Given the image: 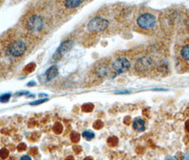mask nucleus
Returning <instances> with one entry per match:
<instances>
[{
  "label": "nucleus",
  "instance_id": "aec40b11",
  "mask_svg": "<svg viewBox=\"0 0 189 160\" xmlns=\"http://www.w3.org/2000/svg\"><path fill=\"white\" fill-rule=\"evenodd\" d=\"M103 123L101 120H97L93 124V128L95 129V130H100L103 127Z\"/></svg>",
  "mask_w": 189,
  "mask_h": 160
},
{
  "label": "nucleus",
  "instance_id": "4468645a",
  "mask_svg": "<svg viewBox=\"0 0 189 160\" xmlns=\"http://www.w3.org/2000/svg\"><path fill=\"white\" fill-rule=\"evenodd\" d=\"M94 108V105L92 104V103H86V104L83 105V107H82V109H83V111L85 112H92Z\"/></svg>",
  "mask_w": 189,
  "mask_h": 160
},
{
  "label": "nucleus",
  "instance_id": "423d86ee",
  "mask_svg": "<svg viewBox=\"0 0 189 160\" xmlns=\"http://www.w3.org/2000/svg\"><path fill=\"white\" fill-rule=\"evenodd\" d=\"M112 68L118 74L127 72L131 67V63L128 59L125 57L117 58L112 63Z\"/></svg>",
  "mask_w": 189,
  "mask_h": 160
},
{
  "label": "nucleus",
  "instance_id": "9b49d317",
  "mask_svg": "<svg viewBox=\"0 0 189 160\" xmlns=\"http://www.w3.org/2000/svg\"><path fill=\"white\" fill-rule=\"evenodd\" d=\"M83 3V1L81 0H75V1H65L63 2V5L66 9H75L78 7L81 4Z\"/></svg>",
  "mask_w": 189,
  "mask_h": 160
},
{
  "label": "nucleus",
  "instance_id": "1a4fd4ad",
  "mask_svg": "<svg viewBox=\"0 0 189 160\" xmlns=\"http://www.w3.org/2000/svg\"><path fill=\"white\" fill-rule=\"evenodd\" d=\"M59 74V69L56 65H52L46 70L45 76H46V80L48 81H51L54 78L56 77V76Z\"/></svg>",
  "mask_w": 189,
  "mask_h": 160
},
{
  "label": "nucleus",
  "instance_id": "4be33fe9",
  "mask_svg": "<svg viewBox=\"0 0 189 160\" xmlns=\"http://www.w3.org/2000/svg\"><path fill=\"white\" fill-rule=\"evenodd\" d=\"M48 98H43V99H40V100H38V101H36L34 102H32V103H30V105H40L41 104V103H45V102L48 101Z\"/></svg>",
  "mask_w": 189,
  "mask_h": 160
},
{
  "label": "nucleus",
  "instance_id": "6ab92c4d",
  "mask_svg": "<svg viewBox=\"0 0 189 160\" xmlns=\"http://www.w3.org/2000/svg\"><path fill=\"white\" fill-rule=\"evenodd\" d=\"M70 138H71L72 142H73L75 143H77L80 140V134L78 133V132H73L71 134V135H70Z\"/></svg>",
  "mask_w": 189,
  "mask_h": 160
},
{
  "label": "nucleus",
  "instance_id": "a211bd4d",
  "mask_svg": "<svg viewBox=\"0 0 189 160\" xmlns=\"http://www.w3.org/2000/svg\"><path fill=\"white\" fill-rule=\"evenodd\" d=\"M11 95H11L10 92H7V93L3 94V95L0 96V102H1V103H7V102L10 101Z\"/></svg>",
  "mask_w": 189,
  "mask_h": 160
},
{
  "label": "nucleus",
  "instance_id": "7c9ffc66",
  "mask_svg": "<svg viewBox=\"0 0 189 160\" xmlns=\"http://www.w3.org/2000/svg\"><path fill=\"white\" fill-rule=\"evenodd\" d=\"M185 113H186L187 116H189V108H187V110H186V112H185Z\"/></svg>",
  "mask_w": 189,
  "mask_h": 160
},
{
  "label": "nucleus",
  "instance_id": "b1692460",
  "mask_svg": "<svg viewBox=\"0 0 189 160\" xmlns=\"http://www.w3.org/2000/svg\"><path fill=\"white\" fill-rule=\"evenodd\" d=\"M176 158L177 160H182L184 158V156H183V154L181 152H179L176 155Z\"/></svg>",
  "mask_w": 189,
  "mask_h": 160
},
{
  "label": "nucleus",
  "instance_id": "412c9836",
  "mask_svg": "<svg viewBox=\"0 0 189 160\" xmlns=\"http://www.w3.org/2000/svg\"><path fill=\"white\" fill-rule=\"evenodd\" d=\"M9 155V151L7 150V149H2L0 151V157H1V159H4L8 157Z\"/></svg>",
  "mask_w": 189,
  "mask_h": 160
},
{
  "label": "nucleus",
  "instance_id": "f257e3e1",
  "mask_svg": "<svg viewBox=\"0 0 189 160\" xmlns=\"http://www.w3.org/2000/svg\"><path fill=\"white\" fill-rule=\"evenodd\" d=\"M29 41L28 36L23 35L13 36L7 43L6 46L7 54L14 59L21 58L28 51L29 48Z\"/></svg>",
  "mask_w": 189,
  "mask_h": 160
},
{
  "label": "nucleus",
  "instance_id": "393cba45",
  "mask_svg": "<svg viewBox=\"0 0 189 160\" xmlns=\"http://www.w3.org/2000/svg\"><path fill=\"white\" fill-rule=\"evenodd\" d=\"M26 145H24L23 143H22V144L19 145V147H18V150L19 151H23L26 150Z\"/></svg>",
  "mask_w": 189,
  "mask_h": 160
},
{
  "label": "nucleus",
  "instance_id": "a878e982",
  "mask_svg": "<svg viewBox=\"0 0 189 160\" xmlns=\"http://www.w3.org/2000/svg\"><path fill=\"white\" fill-rule=\"evenodd\" d=\"M29 91H23V92H17V93H15V95H17V96L26 95H29Z\"/></svg>",
  "mask_w": 189,
  "mask_h": 160
},
{
  "label": "nucleus",
  "instance_id": "0eeeda50",
  "mask_svg": "<svg viewBox=\"0 0 189 160\" xmlns=\"http://www.w3.org/2000/svg\"><path fill=\"white\" fill-rule=\"evenodd\" d=\"M73 46V41H71V40H65V41H63L61 43V45H60L57 50H56L55 54H54L53 58L54 59H61L66 53L70 51Z\"/></svg>",
  "mask_w": 189,
  "mask_h": 160
},
{
  "label": "nucleus",
  "instance_id": "2eb2a0df",
  "mask_svg": "<svg viewBox=\"0 0 189 160\" xmlns=\"http://www.w3.org/2000/svg\"><path fill=\"white\" fill-rule=\"evenodd\" d=\"M108 144L110 147H115L118 144V139L116 137H110L108 139Z\"/></svg>",
  "mask_w": 189,
  "mask_h": 160
},
{
  "label": "nucleus",
  "instance_id": "5701e85b",
  "mask_svg": "<svg viewBox=\"0 0 189 160\" xmlns=\"http://www.w3.org/2000/svg\"><path fill=\"white\" fill-rule=\"evenodd\" d=\"M124 123L127 125H130L132 123V120H131V118L130 117H126L125 118Z\"/></svg>",
  "mask_w": 189,
  "mask_h": 160
},
{
  "label": "nucleus",
  "instance_id": "c85d7f7f",
  "mask_svg": "<svg viewBox=\"0 0 189 160\" xmlns=\"http://www.w3.org/2000/svg\"><path fill=\"white\" fill-rule=\"evenodd\" d=\"M27 85H28L29 86H34V85H36V83H35V82H34V81H31Z\"/></svg>",
  "mask_w": 189,
  "mask_h": 160
},
{
  "label": "nucleus",
  "instance_id": "6e6552de",
  "mask_svg": "<svg viewBox=\"0 0 189 160\" xmlns=\"http://www.w3.org/2000/svg\"><path fill=\"white\" fill-rule=\"evenodd\" d=\"M96 75L99 78H105L109 75L110 72V67L107 63H100L96 65L94 68Z\"/></svg>",
  "mask_w": 189,
  "mask_h": 160
},
{
  "label": "nucleus",
  "instance_id": "ddd939ff",
  "mask_svg": "<svg viewBox=\"0 0 189 160\" xmlns=\"http://www.w3.org/2000/svg\"><path fill=\"white\" fill-rule=\"evenodd\" d=\"M82 135L88 141H90L94 137V133L93 132H91V131H84L83 134H82Z\"/></svg>",
  "mask_w": 189,
  "mask_h": 160
},
{
  "label": "nucleus",
  "instance_id": "2f4dec72",
  "mask_svg": "<svg viewBox=\"0 0 189 160\" xmlns=\"http://www.w3.org/2000/svg\"><path fill=\"white\" fill-rule=\"evenodd\" d=\"M85 160H92V158H90V157H87Z\"/></svg>",
  "mask_w": 189,
  "mask_h": 160
},
{
  "label": "nucleus",
  "instance_id": "473e14b6",
  "mask_svg": "<svg viewBox=\"0 0 189 160\" xmlns=\"http://www.w3.org/2000/svg\"><path fill=\"white\" fill-rule=\"evenodd\" d=\"M166 160H176V159H172V158H168V159H166Z\"/></svg>",
  "mask_w": 189,
  "mask_h": 160
},
{
  "label": "nucleus",
  "instance_id": "c756f323",
  "mask_svg": "<svg viewBox=\"0 0 189 160\" xmlns=\"http://www.w3.org/2000/svg\"><path fill=\"white\" fill-rule=\"evenodd\" d=\"M186 26H187V28H188V29L189 30V17L188 18V19H187V21H186Z\"/></svg>",
  "mask_w": 189,
  "mask_h": 160
},
{
  "label": "nucleus",
  "instance_id": "bb28decb",
  "mask_svg": "<svg viewBox=\"0 0 189 160\" xmlns=\"http://www.w3.org/2000/svg\"><path fill=\"white\" fill-rule=\"evenodd\" d=\"M185 128H186V130L187 132H189V120H186V123H185Z\"/></svg>",
  "mask_w": 189,
  "mask_h": 160
},
{
  "label": "nucleus",
  "instance_id": "dca6fc26",
  "mask_svg": "<svg viewBox=\"0 0 189 160\" xmlns=\"http://www.w3.org/2000/svg\"><path fill=\"white\" fill-rule=\"evenodd\" d=\"M36 68V65L35 63H31L29 64H28L26 67L24 68V72L26 73H30L33 72L34 70V69Z\"/></svg>",
  "mask_w": 189,
  "mask_h": 160
},
{
  "label": "nucleus",
  "instance_id": "20e7f679",
  "mask_svg": "<svg viewBox=\"0 0 189 160\" xmlns=\"http://www.w3.org/2000/svg\"><path fill=\"white\" fill-rule=\"evenodd\" d=\"M138 26L143 29H152L157 23V19L154 14L151 13H144L141 14L137 19Z\"/></svg>",
  "mask_w": 189,
  "mask_h": 160
},
{
  "label": "nucleus",
  "instance_id": "f8f14e48",
  "mask_svg": "<svg viewBox=\"0 0 189 160\" xmlns=\"http://www.w3.org/2000/svg\"><path fill=\"white\" fill-rule=\"evenodd\" d=\"M181 56L183 60L189 61V44L186 45L181 48Z\"/></svg>",
  "mask_w": 189,
  "mask_h": 160
},
{
  "label": "nucleus",
  "instance_id": "cd10ccee",
  "mask_svg": "<svg viewBox=\"0 0 189 160\" xmlns=\"http://www.w3.org/2000/svg\"><path fill=\"white\" fill-rule=\"evenodd\" d=\"M21 160H32V158L29 155H24L21 158Z\"/></svg>",
  "mask_w": 189,
  "mask_h": 160
},
{
  "label": "nucleus",
  "instance_id": "9d476101",
  "mask_svg": "<svg viewBox=\"0 0 189 160\" xmlns=\"http://www.w3.org/2000/svg\"><path fill=\"white\" fill-rule=\"evenodd\" d=\"M132 126L135 130L138 132H143L145 130V122L144 120L140 119H135L132 123Z\"/></svg>",
  "mask_w": 189,
  "mask_h": 160
},
{
  "label": "nucleus",
  "instance_id": "f3484780",
  "mask_svg": "<svg viewBox=\"0 0 189 160\" xmlns=\"http://www.w3.org/2000/svg\"><path fill=\"white\" fill-rule=\"evenodd\" d=\"M53 130L54 131V132L56 134H61V132L63 131V126L61 123H57L54 125L53 128Z\"/></svg>",
  "mask_w": 189,
  "mask_h": 160
},
{
  "label": "nucleus",
  "instance_id": "7ed1b4c3",
  "mask_svg": "<svg viewBox=\"0 0 189 160\" xmlns=\"http://www.w3.org/2000/svg\"><path fill=\"white\" fill-rule=\"evenodd\" d=\"M109 26V21L101 16H96L90 20L88 23V29L90 32L99 33L106 29Z\"/></svg>",
  "mask_w": 189,
  "mask_h": 160
},
{
  "label": "nucleus",
  "instance_id": "f03ea898",
  "mask_svg": "<svg viewBox=\"0 0 189 160\" xmlns=\"http://www.w3.org/2000/svg\"><path fill=\"white\" fill-rule=\"evenodd\" d=\"M46 19L44 16L36 13L31 14L25 18L23 26L26 29L32 34L43 32L46 25Z\"/></svg>",
  "mask_w": 189,
  "mask_h": 160
},
{
  "label": "nucleus",
  "instance_id": "39448f33",
  "mask_svg": "<svg viewBox=\"0 0 189 160\" xmlns=\"http://www.w3.org/2000/svg\"><path fill=\"white\" fill-rule=\"evenodd\" d=\"M153 61L149 56H143L139 58L134 64V68L138 72L144 73L149 71L153 68Z\"/></svg>",
  "mask_w": 189,
  "mask_h": 160
}]
</instances>
